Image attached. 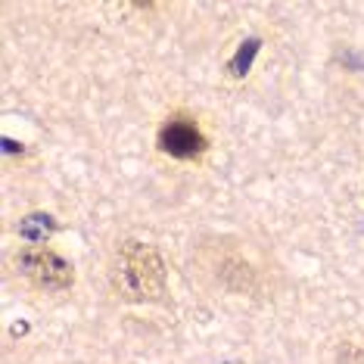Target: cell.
Wrapping results in <instances>:
<instances>
[{
  "mask_svg": "<svg viewBox=\"0 0 364 364\" xmlns=\"http://www.w3.org/2000/svg\"><path fill=\"white\" fill-rule=\"evenodd\" d=\"M159 150L175 159H196L205 150V137L187 119H168L159 131Z\"/></svg>",
  "mask_w": 364,
  "mask_h": 364,
  "instance_id": "obj_3",
  "label": "cell"
},
{
  "mask_svg": "<svg viewBox=\"0 0 364 364\" xmlns=\"http://www.w3.org/2000/svg\"><path fill=\"white\" fill-rule=\"evenodd\" d=\"M53 234H56V221L50 218V215H44V212L26 215V218L19 221V237L26 240V243H31V246L47 243Z\"/></svg>",
  "mask_w": 364,
  "mask_h": 364,
  "instance_id": "obj_4",
  "label": "cell"
},
{
  "mask_svg": "<svg viewBox=\"0 0 364 364\" xmlns=\"http://www.w3.org/2000/svg\"><path fill=\"white\" fill-rule=\"evenodd\" d=\"M16 264L41 289H65L75 280V271L63 255H56L53 250H41V246H26L16 255Z\"/></svg>",
  "mask_w": 364,
  "mask_h": 364,
  "instance_id": "obj_2",
  "label": "cell"
},
{
  "mask_svg": "<svg viewBox=\"0 0 364 364\" xmlns=\"http://www.w3.org/2000/svg\"><path fill=\"white\" fill-rule=\"evenodd\" d=\"M112 289L125 302H150L165 289V264L146 243H122L109 271Z\"/></svg>",
  "mask_w": 364,
  "mask_h": 364,
  "instance_id": "obj_1",
  "label": "cell"
}]
</instances>
